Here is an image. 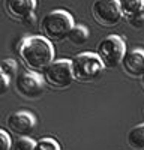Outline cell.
<instances>
[{"label": "cell", "mask_w": 144, "mask_h": 150, "mask_svg": "<svg viewBox=\"0 0 144 150\" xmlns=\"http://www.w3.org/2000/svg\"><path fill=\"white\" fill-rule=\"evenodd\" d=\"M125 54H126V44L123 38L119 35L105 36L98 44V57L101 59L104 68L114 69L119 65H122Z\"/></svg>", "instance_id": "3"}, {"label": "cell", "mask_w": 144, "mask_h": 150, "mask_svg": "<svg viewBox=\"0 0 144 150\" xmlns=\"http://www.w3.org/2000/svg\"><path fill=\"white\" fill-rule=\"evenodd\" d=\"M11 147H12V141L9 134L3 129H0V150H11Z\"/></svg>", "instance_id": "18"}, {"label": "cell", "mask_w": 144, "mask_h": 150, "mask_svg": "<svg viewBox=\"0 0 144 150\" xmlns=\"http://www.w3.org/2000/svg\"><path fill=\"white\" fill-rule=\"evenodd\" d=\"M35 8H36L35 0H6L5 2V9L8 15L21 23L33 15Z\"/></svg>", "instance_id": "10"}, {"label": "cell", "mask_w": 144, "mask_h": 150, "mask_svg": "<svg viewBox=\"0 0 144 150\" xmlns=\"http://www.w3.org/2000/svg\"><path fill=\"white\" fill-rule=\"evenodd\" d=\"M18 54L30 72H44L53 63L54 47L44 36H26L18 45Z\"/></svg>", "instance_id": "1"}, {"label": "cell", "mask_w": 144, "mask_h": 150, "mask_svg": "<svg viewBox=\"0 0 144 150\" xmlns=\"http://www.w3.org/2000/svg\"><path fill=\"white\" fill-rule=\"evenodd\" d=\"M128 144L132 150H144V123L137 125L128 132Z\"/></svg>", "instance_id": "11"}, {"label": "cell", "mask_w": 144, "mask_h": 150, "mask_svg": "<svg viewBox=\"0 0 144 150\" xmlns=\"http://www.w3.org/2000/svg\"><path fill=\"white\" fill-rule=\"evenodd\" d=\"M36 143L29 137H20L14 143V150H35Z\"/></svg>", "instance_id": "15"}, {"label": "cell", "mask_w": 144, "mask_h": 150, "mask_svg": "<svg viewBox=\"0 0 144 150\" xmlns=\"http://www.w3.org/2000/svg\"><path fill=\"white\" fill-rule=\"evenodd\" d=\"M74 72H72V62L68 59L54 60L53 63L44 71V81L54 89H66L74 83Z\"/></svg>", "instance_id": "5"}, {"label": "cell", "mask_w": 144, "mask_h": 150, "mask_svg": "<svg viewBox=\"0 0 144 150\" xmlns=\"http://www.w3.org/2000/svg\"><path fill=\"white\" fill-rule=\"evenodd\" d=\"M0 69H2V72L6 75L8 78H11L12 75L17 72V63H15V60H12V59L3 60L2 63H0Z\"/></svg>", "instance_id": "16"}, {"label": "cell", "mask_w": 144, "mask_h": 150, "mask_svg": "<svg viewBox=\"0 0 144 150\" xmlns=\"http://www.w3.org/2000/svg\"><path fill=\"white\" fill-rule=\"evenodd\" d=\"M74 27V18L65 9H54L42 18L41 30L48 41H63Z\"/></svg>", "instance_id": "2"}, {"label": "cell", "mask_w": 144, "mask_h": 150, "mask_svg": "<svg viewBox=\"0 0 144 150\" xmlns=\"http://www.w3.org/2000/svg\"><path fill=\"white\" fill-rule=\"evenodd\" d=\"M143 83H144V75H143Z\"/></svg>", "instance_id": "20"}, {"label": "cell", "mask_w": 144, "mask_h": 150, "mask_svg": "<svg viewBox=\"0 0 144 150\" xmlns=\"http://www.w3.org/2000/svg\"><path fill=\"white\" fill-rule=\"evenodd\" d=\"M72 62V72L74 78L78 81H93L104 72V65L98 54L95 53H83L78 54Z\"/></svg>", "instance_id": "4"}, {"label": "cell", "mask_w": 144, "mask_h": 150, "mask_svg": "<svg viewBox=\"0 0 144 150\" xmlns=\"http://www.w3.org/2000/svg\"><path fill=\"white\" fill-rule=\"evenodd\" d=\"M129 23V26L131 27H134V29H143L144 27V9L141 12H138L137 15H134L132 18L126 20Z\"/></svg>", "instance_id": "17"}, {"label": "cell", "mask_w": 144, "mask_h": 150, "mask_svg": "<svg viewBox=\"0 0 144 150\" xmlns=\"http://www.w3.org/2000/svg\"><path fill=\"white\" fill-rule=\"evenodd\" d=\"M9 84H11V78H8L6 75L2 72V69H0V96H3L8 92Z\"/></svg>", "instance_id": "19"}, {"label": "cell", "mask_w": 144, "mask_h": 150, "mask_svg": "<svg viewBox=\"0 0 144 150\" xmlns=\"http://www.w3.org/2000/svg\"><path fill=\"white\" fill-rule=\"evenodd\" d=\"M123 71L132 78H140L144 75V50L134 48L131 51H126L123 62Z\"/></svg>", "instance_id": "9"}, {"label": "cell", "mask_w": 144, "mask_h": 150, "mask_svg": "<svg viewBox=\"0 0 144 150\" xmlns=\"http://www.w3.org/2000/svg\"><path fill=\"white\" fill-rule=\"evenodd\" d=\"M66 39L72 45H77V47L84 45L89 41V30H87V27H84V26H75L74 24V27H72L71 32L68 33Z\"/></svg>", "instance_id": "13"}, {"label": "cell", "mask_w": 144, "mask_h": 150, "mask_svg": "<svg viewBox=\"0 0 144 150\" xmlns=\"http://www.w3.org/2000/svg\"><path fill=\"white\" fill-rule=\"evenodd\" d=\"M44 78L36 72H21L15 78V90L24 99H38L44 93Z\"/></svg>", "instance_id": "7"}, {"label": "cell", "mask_w": 144, "mask_h": 150, "mask_svg": "<svg viewBox=\"0 0 144 150\" xmlns=\"http://www.w3.org/2000/svg\"><path fill=\"white\" fill-rule=\"evenodd\" d=\"M35 150H62L60 149V144L53 140V138H42L36 143Z\"/></svg>", "instance_id": "14"}, {"label": "cell", "mask_w": 144, "mask_h": 150, "mask_svg": "<svg viewBox=\"0 0 144 150\" xmlns=\"http://www.w3.org/2000/svg\"><path fill=\"white\" fill-rule=\"evenodd\" d=\"M119 3H120L122 17H125L126 20L132 18L134 15H137L138 12H141L144 9V0H122Z\"/></svg>", "instance_id": "12"}, {"label": "cell", "mask_w": 144, "mask_h": 150, "mask_svg": "<svg viewBox=\"0 0 144 150\" xmlns=\"http://www.w3.org/2000/svg\"><path fill=\"white\" fill-rule=\"evenodd\" d=\"M92 15L102 27H114L122 20L119 0H96L92 5Z\"/></svg>", "instance_id": "6"}, {"label": "cell", "mask_w": 144, "mask_h": 150, "mask_svg": "<svg viewBox=\"0 0 144 150\" xmlns=\"http://www.w3.org/2000/svg\"><path fill=\"white\" fill-rule=\"evenodd\" d=\"M6 125L18 137H27L36 126V117L29 111H15L8 116Z\"/></svg>", "instance_id": "8"}]
</instances>
